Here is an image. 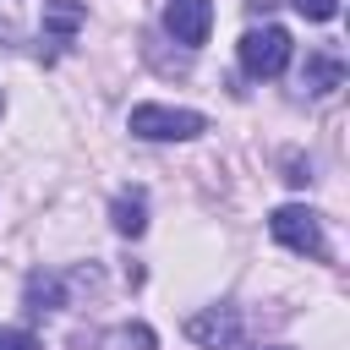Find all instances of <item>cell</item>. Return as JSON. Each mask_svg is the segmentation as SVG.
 <instances>
[{
    "label": "cell",
    "instance_id": "8992f818",
    "mask_svg": "<svg viewBox=\"0 0 350 350\" xmlns=\"http://www.w3.org/2000/svg\"><path fill=\"white\" fill-rule=\"evenodd\" d=\"M345 82V60L334 55V49H306V66H301V88L312 93V98H323V93H334Z\"/></svg>",
    "mask_w": 350,
    "mask_h": 350
},
{
    "label": "cell",
    "instance_id": "ba28073f",
    "mask_svg": "<svg viewBox=\"0 0 350 350\" xmlns=\"http://www.w3.org/2000/svg\"><path fill=\"white\" fill-rule=\"evenodd\" d=\"M22 306L27 312H60L66 306V284H60V273H44V268H33L27 273V284H22Z\"/></svg>",
    "mask_w": 350,
    "mask_h": 350
},
{
    "label": "cell",
    "instance_id": "5bb4252c",
    "mask_svg": "<svg viewBox=\"0 0 350 350\" xmlns=\"http://www.w3.org/2000/svg\"><path fill=\"white\" fill-rule=\"evenodd\" d=\"M273 350H290V345H273Z\"/></svg>",
    "mask_w": 350,
    "mask_h": 350
},
{
    "label": "cell",
    "instance_id": "9c48e42d",
    "mask_svg": "<svg viewBox=\"0 0 350 350\" xmlns=\"http://www.w3.org/2000/svg\"><path fill=\"white\" fill-rule=\"evenodd\" d=\"M109 224L137 241V235L148 230V202H142V191H120V197L109 202Z\"/></svg>",
    "mask_w": 350,
    "mask_h": 350
},
{
    "label": "cell",
    "instance_id": "8fae6325",
    "mask_svg": "<svg viewBox=\"0 0 350 350\" xmlns=\"http://www.w3.org/2000/svg\"><path fill=\"white\" fill-rule=\"evenodd\" d=\"M0 350H38V339L27 328H0Z\"/></svg>",
    "mask_w": 350,
    "mask_h": 350
},
{
    "label": "cell",
    "instance_id": "4fadbf2b",
    "mask_svg": "<svg viewBox=\"0 0 350 350\" xmlns=\"http://www.w3.org/2000/svg\"><path fill=\"white\" fill-rule=\"evenodd\" d=\"M284 170H290V175H284V180H290V186H306V180H312V175H306V164H301V159H295V153H290V159H284Z\"/></svg>",
    "mask_w": 350,
    "mask_h": 350
},
{
    "label": "cell",
    "instance_id": "277c9868",
    "mask_svg": "<svg viewBox=\"0 0 350 350\" xmlns=\"http://www.w3.org/2000/svg\"><path fill=\"white\" fill-rule=\"evenodd\" d=\"M186 339H197L202 350H241L246 323H241L235 306H208V312H191L186 317Z\"/></svg>",
    "mask_w": 350,
    "mask_h": 350
},
{
    "label": "cell",
    "instance_id": "3957f363",
    "mask_svg": "<svg viewBox=\"0 0 350 350\" xmlns=\"http://www.w3.org/2000/svg\"><path fill=\"white\" fill-rule=\"evenodd\" d=\"M268 230H273V241L279 246H290V252H301V257H328V241H323V219L312 213V208H301V202H284V208H273L268 213Z\"/></svg>",
    "mask_w": 350,
    "mask_h": 350
},
{
    "label": "cell",
    "instance_id": "9a60e30c",
    "mask_svg": "<svg viewBox=\"0 0 350 350\" xmlns=\"http://www.w3.org/2000/svg\"><path fill=\"white\" fill-rule=\"evenodd\" d=\"M0 109H5V98H0Z\"/></svg>",
    "mask_w": 350,
    "mask_h": 350
},
{
    "label": "cell",
    "instance_id": "5b68a950",
    "mask_svg": "<svg viewBox=\"0 0 350 350\" xmlns=\"http://www.w3.org/2000/svg\"><path fill=\"white\" fill-rule=\"evenodd\" d=\"M164 27H170L175 44L197 49V44H208V33H213V5H208V0H170V5H164Z\"/></svg>",
    "mask_w": 350,
    "mask_h": 350
},
{
    "label": "cell",
    "instance_id": "52a82bcc",
    "mask_svg": "<svg viewBox=\"0 0 350 350\" xmlns=\"http://www.w3.org/2000/svg\"><path fill=\"white\" fill-rule=\"evenodd\" d=\"M82 22H88V5L82 0H44V38L49 44H71Z\"/></svg>",
    "mask_w": 350,
    "mask_h": 350
},
{
    "label": "cell",
    "instance_id": "6da1fadb",
    "mask_svg": "<svg viewBox=\"0 0 350 350\" xmlns=\"http://www.w3.org/2000/svg\"><path fill=\"white\" fill-rule=\"evenodd\" d=\"M126 126H131V137H142V142H191V137L208 131V115H197V109H170V104H137Z\"/></svg>",
    "mask_w": 350,
    "mask_h": 350
},
{
    "label": "cell",
    "instance_id": "30bf717a",
    "mask_svg": "<svg viewBox=\"0 0 350 350\" xmlns=\"http://www.w3.org/2000/svg\"><path fill=\"white\" fill-rule=\"evenodd\" d=\"M290 5H295L306 22H328V16L339 11V0H290Z\"/></svg>",
    "mask_w": 350,
    "mask_h": 350
},
{
    "label": "cell",
    "instance_id": "7a4b0ae2",
    "mask_svg": "<svg viewBox=\"0 0 350 350\" xmlns=\"http://www.w3.org/2000/svg\"><path fill=\"white\" fill-rule=\"evenodd\" d=\"M290 33L279 27V22H262V27H246L241 33V71L246 77H257V82H268V77H279L284 66H290Z\"/></svg>",
    "mask_w": 350,
    "mask_h": 350
},
{
    "label": "cell",
    "instance_id": "7c38bea8",
    "mask_svg": "<svg viewBox=\"0 0 350 350\" xmlns=\"http://www.w3.org/2000/svg\"><path fill=\"white\" fill-rule=\"evenodd\" d=\"M120 345H131V350H153V328L131 323V328H120Z\"/></svg>",
    "mask_w": 350,
    "mask_h": 350
}]
</instances>
